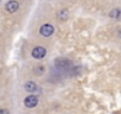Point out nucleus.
Masks as SVG:
<instances>
[{"label": "nucleus", "instance_id": "20e7f679", "mask_svg": "<svg viewBox=\"0 0 121 114\" xmlns=\"http://www.w3.org/2000/svg\"><path fill=\"white\" fill-rule=\"evenodd\" d=\"M18 9H19V4H18V1H14V0H11V1H9V3L6 4V10H7V12H10V13L17 12Z\"/></svg>", "mask_w": 121, "mask_h": 114}, {"label": "nucleus", "instance_id": "6e6552de", "mask_svg": "<svg viewBox=\"0 0 121 114\" xmlns=\"http://www.w3.org/2000/svg\"><path fill=\"white\" fill-rule=\"evenodd\" d=\"M0 114H10L7 109H0Z\"/></svg>", "mask_w": 121, "mask_h": 114}, {"label": "nucleus", "instance_id": "f03ea898", "mask_svg": "<svg viewBox=\"0 0 121 114\" xmlns=\"http://www.w3.org/2000/svg\"><path fill=\"white\" fill-rule=\"evenodd\" d=\"M38 103V97L36 95H29L25 100H24V105L27 107V108H33L36 107Z\"/></svg>", "mask_w": 121, "mask_h": 114}, {"label": "nucleus", "instance_id": "f257e3e1", "mask_svg": "<svg viewBox=\"0 0 121 114\" xmlns=\"http://www.w3.org/2000/svg\"><path fill=\"white\" fill-rule=\"evenodd\" d=\"M45 55H46V50L43 46H36L32 50V57L36 60H42Z\"/></svg>", "mask_w": 121, "mask_h": 114}, {"label": "nucleus", "instance_id": "39448f33", "mask_svg": "<svg viewBox=\"0 0 121 114\" xmlns=\"http://www.w3.org/2000/svg\"><path fill=\"white\" fill-rule=\"evenodd\" d=\"M25 89H26L27 92H30V93H33V92L37 89V84H36L35 82H32V81H29V82L25 83Z\"/></svg>", "mask_w": 121, "mask_h": 114}, {"label": "nucleus", "instance_id": "0eeeda50", "mask_svg": "<svg viewBox=\"0 0 121 114\" xmlns=\"http://www.w3.org/2000/svg\"><path fill=\"white\" fill-rule=\"evenodd\" d=\"M67 17H68V12H67L65 10H60V11L58 12V18H59V19L65 20V19H67Z\"/></svg>", "mask_w": 121, "mask_h": 114}, {"label": "nucleus", "instance_id": "423d86ee", "mask_svg": "<svg viewBox=\"0 0 121 114\" xmlns=\"http://www.w3.org/2000/svg\"><path fill=\"white\" fill-rule=\"evenodd\" d=\"M120 14H121V11L119 9H114V10H112L109 12V17L113 18V19H117L120 17Z\"/></svg>", "mask_w": 121, "mask_h": 114}, {"label": "nucleus", "instance_id": "7ed1b4c3", "mask_svg": "<svg viewBox=\"0 0 121 114\" xmlns=\"http://www.w3.org/2000/svg\"><path fill=\"white\" fill-rule=\"evenodd\" d=\"M39 31H40V35L42 36L49 37V36H51L53 33V26L50 25V24H44V25H42V27H40Z\"/></svg>", "mask_w": 121, "mask_h": 114}]
</instances>
